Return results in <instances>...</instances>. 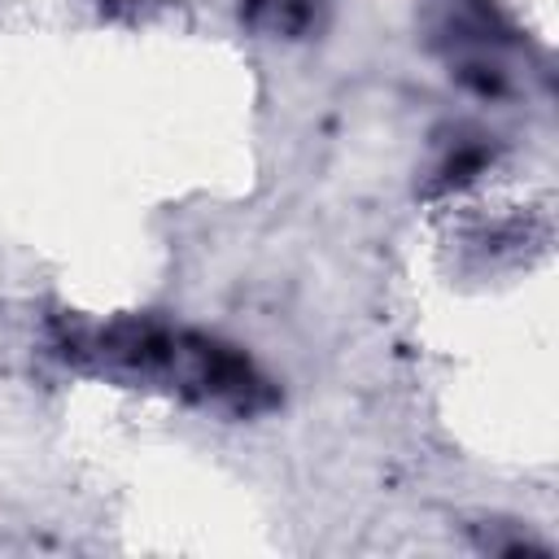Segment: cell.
<instances>
[{
	"mask_svg": "<svg viewBox=\"0 0 559 559\" xmlns=\"http://www.w3.org/2000/svg\"><path fill=\"white\" fill-rule=\"evenodd\" d=\"M332 0H240V17L275 39H301L319 31Z\"/></svg>",
	"mask_w": 559,
	"mask_h": 559,
	"instance_id": "1",
	"label": "cell"
},
{
	"mask_svg": "<svg viewBox=\"0 0 559 559\" xmlns=\"http://www.w3.org/2000/svg\"><path fill=\"white\" fill-rule=\"evenodd\" d=\"M489 148L485 144H454L450 153H445V162H441V170H437V183L441 188H463V183H472L485 166H489Z\"/></svg>",
	"mask_w": 559,
	"mask_h": 559,
	"instance_id": "2",
	"label": "cell"
}]
</instances>
